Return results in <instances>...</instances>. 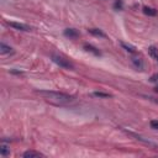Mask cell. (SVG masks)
<instances>
[{
    "label": "cell",
    "mask_w": 158,
    "mask_h": 158,
    "mask_svg": "<svg viewBox=\"0 0 158 158\" xmlns=\"http://www.w3.org/2000/svg\"><path fill=\"white\" fill-rule=\"evenodd\" d=\"M40 95H42L47 101L54 104V105H64L70 101H73V97L59 93V92H52V90H38L37 92Z\"/></svg>",
    "instance_id": "obj_1"
},
{
    "label": "cell",
    "mask_w": 158,
    "mask_h": 158,
    "mask_svg": "<svg viewBox=\"0 0 158 158\" xmlns=\"http://www.w3.org/2000/svg\"><path fill=\"white\" fill-rule=\"evenodd\" d=\"M52 61H53L56 64H58L59 67H62V68H65V69H73V68H74V65H73L68 59L63 58L62 56L53 54V56H52Z\"/></svg>",
    "instance_id": "obj_2"
},
{
    "label": "cell",
    "mask_w": 158,
    "mask_h": 158,
    "mask_svg": "<svg viewBox=\"0 0 158 158\" xmlns=\"http://www.w3.org/2000/svg\"><path fill=\"white\" fill-rule=\"evenodd\" d=\"M8 25H9V26H11V27H13V29H15V30H19V31H25V32L31 31V27H30V26H27V25H25V24H21V22L9 21V22H8Z\"/></svg>",
    "instance_id": "obj_3"
},
{
    "label": "cell",
    "mask_w": 158,
    "mask_h": 158,
    "mask_svg": "<svg viewBox=\"0 0 158 158\" xmlns=\"http://www.w3.org/2000/svg\"><path fill=\"white\" fill-rule=\"evenodd\" d=\"M22 157H25V158H40V157H45V154H42L37 151H34V149H29V151L24 152Z\"/></svg>",
    "instance_id": "obj_4"
},
{
    "label": "cell",
    "mask_w": 158,
    "mask_h": 158,
    "mask_svg": "<svg viewBox=\"0 0 158 158\" xmlns=\"http://www.w3.org/2000/svg\"><path fill=\"white\" fill-rule=\"evenodd\" d=\"M131 61H132V64L138 69V70H143V68H144V64H143V62H142V59H140V58H136V57H132L131 58Z\"/></svg>",
    "instance_id": "obj_5"
},
{
    "label": "cell",
    "mask_w": 158,
    "mask_h": 158,
    "mask_svg": "<svg viewBox=\"0 0 158 158\" xmlns=\"http://www.w3.org/2000/svg\"><path fill=\"white\" fill-rule=\"evenodd\" d=\"M0 52H2L3 54H9V53H14V49L10 46H8L4 42H2L0 43Z\"/></svg>",
    "instance_id": "obj_6"
},
{
    "label": "cell",
    "mask_w": 158,
    "mask_h": 158,
    "mask_svg": "<svg viewBox=\"0 0 158 158\" xmlns=\"http://www.w3.org/2000/svg\"><path fill=\"white\" fill-rule=\"evenodd\" d=\"M84 48H85L87 52H90V53H93L94 56H101V52H100L98 48L93 47L92 45H84Z\"/></svg>",
    "instance_id": "obj_7"
},
{
    "label": "cell",
    "mask_w": 158,
    "mask_h": 158,
    "mask_svg": "<svg viewBox=\"0 0 158 158\" xmlns=\"http://www.w3.org/2000/svg\"><path fill=\"white\" fill-rule=\"evenodd\" d=\"M64 36L70 37V38H75V37L79 36V34H78V31L74 30V29H67V30H64Z\"/></svg>",
    "instance_id": "obj_8"
},
{
    "label": "cell",
    "mask_w": 158,
    "mask_h": 158,
    "mask_svg": "<svg viewBox=\"0 0 158 158\" xmlns=\"http://www.w3.org/2000/svg\"><path fill=\"white\" fill-rule=\"evenodd\" d=\"M88 32L92 34L93 36H97V37H105V34L99 29H89Z\"/></svg>",
    "instance_id": "obj_9"
},
{
    "label": "cell",
    "mask_w": 158,
    "mask_h": 158,
    "mask_svg": "<svg viewBox=\"0 0 158 158\" xmlns=\"http://www.w3.org/2000/svg\"><path fill=\"white\" fill-rule=\"evenodd\" d=\"M143 13L148 16H156L157 15V10L153 9V8H148V6H144L143 8Z\"/></svg>",
    "instance_id": "obj_10"
},
{
    "label": "cell",
    "mask_w": 158,
    "mask_h": 158,
    "mask_svg": "<svg viewBox=\"0 0 158 158\" xmlns=\"http://www.w3.org/2000/svg\"><path fill=\"white\" fill-rule=\"evenodd\" d=\"M0 154L4 156V157L9 156V154H10V148H9V146H6V144L3 143L2 147H0Z\"/></svg>",
    "instance_id": "obj_11"
},
{
    "label": "cell",
    "mask_w": 158,
    "mask_h": 158,
    "mask_svg": "<svg viewBox=\"0 0 158 158\" xmlns=\"http://www.w3.org/2000/svg\"><path fill=\"white\" fill-rule=\"evenodd\" d=\"M148 52H149V54L158 62V49L156 48V47H153V46H151V47H148Z\"/></svg>",
    "instance_id": "obj_12"
},
{
    "label": "cell",
    "mask_w": 158,
    "mask_h": 158,
    "mask_svg": "<svg viewBox=\"0 0 158 158\" xmlns=\"http://www.w3.org/2000/svg\"><path fill=\"white\" fill-rule=\"evenodd\" d=\"M93 97H97V98H110L111 95L109 93H103V92H94L93 93Z\"/></svg>",
    "instance_id": "obj_13"
},
{
    "label": "cell",
    "mask_w": 158,
    "mask_h": 158,
    "mask_svg": "<svg viewBox=\"0 0 158 158\" xmlns=\"http://www.w3.org/2000/svg\"><path fill=\"white\" fill-rule=\"evenodd\" d=\"M121 46H122V47H124V48H125V49H126L127 52H130V53H135V52H136V48H135L133 46H130V45H126V43H124V42L121 43Z\"/></svg>",
    "instance_id": "obj_14"
},
{
    "label": "cell",
    "mask_w": 158,
    "mask_h": 158,
    "mask_svg": "<svg viewBox=\"0 0 158 158\" xmlns=\"http://www.w3.org/2000/svg\"><path fill=\"white\" fill-rule=\"evenodd\" d=\"M149 82H151V83H157V84H158V73H157V74H153V75L149 78Z\"/></svg>",
    "instance_id": "obj_15"
},
{
    "label": "cell",
    "mask_w": 158,
    "mask_h": 158,
    "mask_svg": "<svg viewBox=\"0 0 158 158\" xmlns=\"http://www.w3.org/2000/svg\"><path fill=\"white\" fill-rule=\"evenodd\" d=\"M151 127L154 130H158V120H152L151 121Z\"/></svg>",
    "instance_id": "obj_16"
},
{
    "label": "cell",
    "mask_w": 158,
    "mask_h": 158,
    "mask_svg": "<svg viewBox=\"0 0 158 158\" xmlns=\"http://www.w3.org/2000/svg\"><path fill=\"white\" fill-rule=\"evenodd\" d=\"M115 8H116V9H117V8L121 9V8H122V3H121V2H116V3H115Z\"/></svg>",
    "instance_id": "obj_17"
},
{
    "label": "cell",
    "mask_w": 158,
    "mask_h": 158,
    "mask_svg": "<svg viewBox=\"0 0 158 158\" xmlns=\"http://www.w3.org/2000/svg\"><path fill=\"white\" fill-rule=\"evenodd\" d=\"M11 73H16V74H22V72H19V70H11Z\"/></svg>",
    "instance_id": "obj_18"
},
{
    "label": "cell",
    "mask_w": 158,
    "mask_h": 158,
    "mask_svg": "<svg viewBox=\"0 0 158 158\" xmlns=\"http://www.w3.org/2000/svg\"><path fill=\"white\" fill-rule=\"evenodd\" d=\"M154 90H156V92H157V93H158V84H157V85H156V88H154Z\"/></svg>",
    "instance_id": "obj_19"
}]
</instances>
